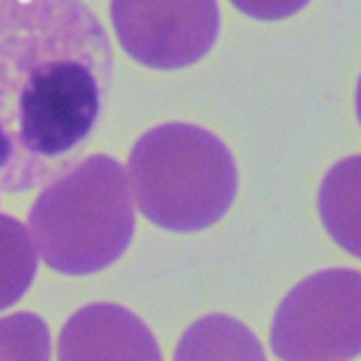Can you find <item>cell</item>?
Returning <instances> with one entry per match:
<instances>
[{"label":"cell","mask_w":361,"mask_h":361,"mask_svg":"<svg viewBox=\"0 0 361 361\" xmlns=\"http://www.w3.org/2000/svg\"><path fill=\"white\" fill-rule=\"evenodd\" d=\"M111 85V40L85 0H0V192L76 166Z\"/></svg>","instance_id":"1"},{"label":"cell","mask_w":361,"mask_h":361,"mask_svg":"<svg viewBox=\"0 0 361 361\" xmlns=\"http://www.w3.org/2000/svg\"><path fill=\"white\" fill-rule=\"evenodd\" d=\"M29 231L52 271L87 276L118 262L135 236L126 168L94 154L47 182L29 210Z\"/></svg>","instance_id":"2"},{"label":"cell","mask_w":361,"mask_h":361,"mask_svg":"<svg viewBox=\"0 0 361 361\" xmlns=\"http://www.w3.org/2000/svg\"><path fill=\"white\" fill-rule=\"evenodd\" d=\"M128 182L149 222L182 234L220 222L238 189L227 145L192 123H163L142 135L128 159Z\"/></svg>","instance_id":"3"},{"label":"cell","mask_w":361,"mask_h":361,"mask_svg":"<svg viewBox=\"0 0 361 361\" xmlns=\"http://www.w3.org/2000/svg\"><path fill=\"white\" fill-rule=\"evenodd\" d=\"M279 361H350L361 354V271L333 267L293 286L274 312Z\"/></svg>","instance_id":"4"},{"label":"cell","mask_w":361,"mask_h":361,"mask_svg":"<svg viewBox=\"0 0 361 361\" xmlns=\"http://www.w3.org/2000/svg\"><path fill=\"white\" fill-rule=\"evenodd\" d=\"M121 47L135 62L175 71L199 62L220 33L217 0H111Z\"/></svg>","instance_id":"5"},{"label":"cell","mask_w":361,"mask_h":361,"mask_svg":"<svg viewBox=\"0 0 361 361\" xmlns=\"http://www.w3.org/2000/svg\"><path fill=\"white\" fill-rule=\"evenodd\" d=\"M59 361H163L147 322L116 302H90L62 326Z\"/></svg>","instance_id":"6"},{"label":"cell","mask_w":361,"mask_h":361,"mask_svg":"<svg viewBox=\"0 0 361 361\" xmlns=\"http://www.w3.org/2000/svg\"><path fill=\"white\" fill-rule=\"evenodd\" d=\"M319 215L333 241L361 260V156H347L326 173Z\"/></svg>","instance_id":"7"},{"label":"cell","mask_w":361,"mask_h":361,"mask_svg":"<svg viewBox=\"0 0 361 361\" xmlns=\"http://www.w3.org/2000/svg\"><path fill=\"white\" fill-rule=\"evenodd\" d=\"M173 361H267V354L243 322L229 314H208L182 333Z\"/></svg>","instance_id":"8"},{"label":"cell","mask_w":361,"mask_h":361,"mask_svg":"<svg viewBox=\"0 0 361 361\" xmlns=\"http://www.w3.org/2000/svg\"><path fill=\"white\" fill-rule=\"evenodd\" d=\"M38 250L29 227L0 213V312L17 305L36 281Z\"/></svg>","instance_id":"9"},{"label":"cell","mask_w":361,"mask_h":361,"mask_svg":"<svg viewBox=\"0 0 361 361\" xmlns=\"http://www.w3.org/2000/svg\"><path fill=\"white\" fill-rule=\"evenodd\" d=\"M50 326L33 312L0 317V361H50Z\"/></svg>","instance_id":"10"},{"label":"cell","mask_w":361,"mask_h":361,"mask_svg":"<svg viewBox=\"0 0 361 361\" xmlns=\"http://www.w3.org/2000/svg\"><path fill=\"white\" fill-rule=\"evenodd\" d=\"M236 10L243 15L262 19V22H276V19H288L300 12L310 0H231Z\"/></svg>","instance_id":"11"},{"label":"cell","mask_w":361,"mask_h":361,"mask_svg":"<svg viewBox=\"0 0 361 361\" xmlns=\"http://www.w3.org/2000/svg\"><path fill=\"white\" fill-rule=\"evenodd\" d=\"M357 114H359V121H361V78H359V87H357Z\"/></svg>","instance_id":"12"}]
</instances>
